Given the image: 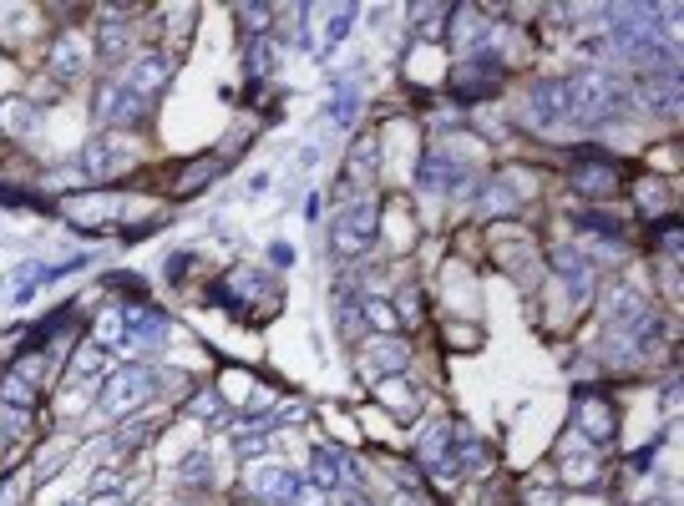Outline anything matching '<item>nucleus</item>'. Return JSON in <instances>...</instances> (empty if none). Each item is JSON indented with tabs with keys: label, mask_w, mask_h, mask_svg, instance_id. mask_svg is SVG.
Segmentation results:
<instances>
[{
	"label": "nucleus",
	"mask_w": 684,
	"mask_h": 506,
	"mask_svg": "<svg viewBox=\"0 0 684 506\" xmlns=\"http://www.w3.org/2000/svg\"><path fill=\"white\" fill-rule=\"evenodd\" d=\"M269 264H274V269H289V264H294V243H269Z\"/></svg>",
	"instance_id": "48"
},
{
	"label": "nucleus",
	"mask_w": 684,
	"mask_h": 506,
	"mask_svg": "<svg viewBox=\"0 0 684 506\" xmlns=\"http://www.w3.org/2000/svg\"><path fill=\"white\" fill-rule=\"evenodd\" d=\"M563 476L573 481V486H588V481H598V461H593V446L578 436V431H568L563 436Z\"/></svg>",
	"instance_id": "23"
},
{
	"label": "nucleus",
	"mask_w": 684,
	"mask_h": 506,
	"mask_svg": "<svg viewBox=\"0 0 684 506\" xmlns=\"http://www.w3.org/2000/svg\"><path fill=\"white\" fill-rule=\"evenodd\" d=\"M188 269H193V253H173V259H168V279H173V284H178Z\"/></svg>",
	"instance_id": "49"
},
{
	"label": "nucleus",
	"mask_w": 684,
	"mask_h": 506,
	"mask_svg": "<svg viewBox=\"0 0 684 506\" xmlns=\"http://www.w3.org/2000/svg\"><path fill=\"white\" fill-rule=\"evenodd\" d=\"M107 284H112V289H127V294H132V304H137V299H142V294H147V284H142V279H137V274H112V279H107Z\"/></svg>",
	"instance_id": "47"
},
{
	"label": "nucleus",
	"mask_w": 684,
	"mask_h": 506,
	"mask_svg": "<svg viewBox=\"0 0 684 506\" xmlns=\"http://www.w3.org/2000/svg\"><path fill=\"white\" fill-rule=\"evenodd\" d=\"M127 46H132V21H127V11H102V21H97V51H102L107 61H117Z\"/></svg>",
	"instance_id": "25"
},
{
	"label": "nucleus",
	"mask_w": 684,
	"mask_h": 506,
	"mask_svg": "<svg viewBox=\"0 0 684 506\" xmlns=\"http://www.w3.org/2000/svg\"><path fill=\"white\" fill-rule=\"evenodd\" d=\"M350 117H355V97L345 92V97L335 102V122H350Z\"/></svg>",
	"instance_id": "50"
},
{
	"label": "nucleus",
	"mask_w": 684,
	"mask_h": 506,
	"mask_svg": "<svg viewBox=\"0 0 684 506\" xmlns=\"http://www.w3.org/2000/svg\"><path fill=\"white\" fill-rule=\"evenodd\" d=\"M654 309H649V299L634 289V284H614L603 294V324L608 329H629V324H644Z\"/></svg>",
	"instance_id": "14"
},
{
	"label": "nucleus",
	"mask_w": 684,
	"mask_h": 506,
	"mask_svg": "<svg viewBox=\"0 0 684 506\" xmlns=\"http://www.w3.org/2000/svg\"><path fill=\"white\" fill-rule=\"evenodd\" d=\"M61 213H66L76 228H102V223H117V218H122V198H117V193H82V198H66Z\"/></svg>",
	"instance_id": "15"
},
{
	"label": "nucleus",
	"mask_w": 684,
	"mask_h": 506,
	"mask_svg": "<svg viewBox=\"0 0 684 506\" xmlns=\"http://www.w3.org/2000/svg\"><path fill=\"white\" fill-rule=\"evenodd\" d=\"M451 441H456V431L446 426V420H436V426L421 436V446H416V461L431 471V476H441V481H451V471H446V456H451Z\"/></svg>",
	"instance_id": "22"
},
{
	"label": "nucleus",
	"mask_w": 684,
	"mask_h": 506,
	"mask_svg": "<svg viewBox=\"0 0 684 506\" xmlns=\"http://www.w3.org/2000/svg\"><path fill=\"white\" fill-rule=\"evenodd\" d=\"M132 340H127V329H122V314L117 309H107L102 319H97V350H127Z\"/></svg>",
	"instance_id": "35"
},
{
	"label": "nucleus",
	"mask_w": 684,
	"mask_h": 506,
	"mask_svg": "<svg viewBox=\"0 0 684 506\" xmlns=\"http://www.w3.org/2000/svg\"><path fill=\"white\" fill-rule=\"evenodd\" d=\"M183 410H188V420H203V426H218V420L228 415V405H223L218 390H193V395L183 400Z\"/></svg>",
	"instance_id": "30"
},
{
	"label": "nucleus",
	"mask_w": 684,
	"mask_h": 506,
	"mask_svg": "<svg viewBox=\"0 0 684 506\" xmlns=\"http://www.w3.org/2000/svg\"><path fill=\"white\" fill-rule=\"evenodd\" d=\"M218 173H223V157H198V162H188L183 173H178V183H173V198H193V193L213 188Z\"/></svg>",
	"instance_id": "27"
},
{
	"label": "nucleus",
	"mask_w": 684,
	"mask_h": 506,
	"mask_svg": "<svg viewBox=\"0 0 684 506\" xmlns=\"http://www.w3.org/2000/svg\"><path fill=\"white\" fill-rule=\"evenodd\" d=\"M360 314H365L380 334H396V329H401V314L391 309V299H365V304H360Z\"/></svg>",
	"instance_id": "39"
},
{
	"label": "nucleus",
	"mask_w": 684,
	"mask_h": 506,
	"mask_svg": "<svg viewBox=\"0 0 684 506\" xmlns=\"http://www.w3.org/2000/svg\"><path fill=\"white\" fill-rule=\"evenodd\" d=\"M132 162V147L122 142V132H102L97 142H87L82 147V178H92V183H107V178H117L122 167Z\"/></svg>",
	"instance_id": "11"
},
{
	"label": "nucleus",
	"mask_w": 684,
	"mask_h": 506,
	"mask_svg": "<svg viewBox=\"0 0 684 506\" xmlns=\"http://www.w3.org/2000/svg\"><path fill=\"white\" fill-rule=\"evenodd\" d=\"M117 314H122V329H127L132 345H152V340H163V334H168V314L158 304H147V299L117 304Z\"/></svg>",
	"instance_id": "16"
},
{
	"label": "nucleus",
	"mask_w": 684,
	"mask_h": 506,
	"mask_svg": "<svg viewBox=\"0 0 684 506\" xmlns=\"http://www.w3.org/2000/svg\"><path fill=\"white\" fill-rule=\"evenodd\" d=\"M375 400L386 405V410H396V415H416L421 410V390L411 385V380H401V375H386L375 385Z\"/></svg>",
	"instance_id": "26"
},
{
	"label": "nucleus",
	"mask_w": 684,
	"mask_h": 506,
	"mask_svg": "<svg viewBox=\"0 0 684 506\" xmlns=\"http://www.w3.org/2000/svg\"><path fill=\"white\" fill-rule=\"evenodd\" d=\"M375 167H380V142L375 137H360L345 157V188H370L375 183Z\"/></svg>",
	"instance_id": "24"
},
{
	"label": "nucleus",
	"mask_w": 684,
	"mask_h": 506,
	"mask_svg": "<svg viewBox=\"0 0 684 506\" xmlns=\"http://www.w3.org/2000/svg\"><path fill=\"white\" fill-rule=\"evenodd\" d=\"M325 16H330V26H325V41H320V51H335V46L345 41V31L355 26V6H330Z\"/></svg>",
	"instance_id": "38"
},
{
	"label": "nucleus",
	"mask_w": 684,
	"mask_h": 506,
	"mask_svg": "<svg viewBox=\"0 0 684 506\" xmlns=\"http://www.w3.org/2000/svg\"><path fill=\"white\" fill-rule=\"evenodd\" d=\"M639 97H644V107H649V112L674 117V112H679V97H684V87H679V71H644V81H639Z\"/></svg>",
	"instance_id": "18"
},
{
	"label": "nucleus",
	"mask_w": 684,
	"mask_h": 506,
	"mask_svg": "<svg viewBox=\"0 0 684 506\" xmlns=\"http://www.w3.org/2000/svg\"><path fill=\"white\" fill-rule=\"evenodd\" d=\"M568 188L593 198V203H608L619 188H624V167L603 152H578L573 157V173H568Z\"/></svg>",
	"instance_id": "5"
},
{
	"label": "nucleus",
	"mask_w": 684,
	"mask_h": 506,
	"mask_svg": "<svg viewBox=\"0 0 684 506\" xmlns=\"http://www.w3.org/2000/svg\"><path fill=\"white\" fill-rule=\"evenodd\" d=\"M178 481H183V486H208V481H213V461H208V456H188L183 471H178Z\"/></svg>",
	"instance_id": "42"
},
{
	"label": "nucleus",
	"mask_w": 684,
	"mask_h": 506,
	"mask_svg": "<svg viewBox=\"0 0 684 506\" xmlns=\"http://www.w3.org/2000/svg\"><path fill=\"white\" fill-rule=\"evenodd\" d=\"M634 203H639L644 218H669V213H674V193H669L659 178H639V183H634Z\"/></svg>",
	"instance_id": "28"
},
{
	"label": "nucleus",
	"mask_w": 684,
	"mask_h": 506,
	"mask_svg": "<svg viewBox=\"0 0 684 506\" xmlns=\"http://www.w3.org/2000/svg\"><path fill=\"white\" fill-rule=\"evenodd\" d=\"M446 471H451V481H456V476H487V471H492L487 441H477V436H456V441H451V456H446Z\"/></svg>",
	"instance_id": "19"
},
{
	"label": "nucleus",
	"mask_w": 684,
	"mask_h": 506,
	"mask_svg": "<svg viewBox=\"0 0 684 506\" xmlns=\"http://www.w3.org/2000/svg\"><path fill=\"white\" fill-rule=\"evenodd\" d=\"M107 491H117V471H102V476H97V496H107Z\"/></svg>",
	"instance_id": "51"
},
{
	"label": "nucleus",
	"mask_w": 684,
	"mask_h": 506,
	"mask_svg": "<svg viewBox=\"0 0 684 506\" xmlns=\"http://www.w3.org/2000/svg\"><path fill=\"white\" fill-rule=\"evenodd\" d=\"M168 76H173L168 51H142V56H132V66H127L117 81H122V87H127L137 102H147V107H152V97H163Z\"/></svg>",
	"instance_id": "10"
},
{
	"label": "nucleus",
	"mask_w": 684,
	"mask_h": 506,
	"mask_svg": "<svg viewBox=\"0 0 684 506\" xmlns=\"http://www.w3.org/2000/svg\"><path fill=\"white\" fill-rule=\"evenodd\" d=\"M310 481L330 496V491H345V486L355 481V466H350L335 446H315V451H310Z\"/></svg>",
	"instance_id": "17"
},
{
	"label": "nucleus",
	"mask_w": 684,
	"mask_h": 506,
	"mask_svg": "<svg viewBox=\"0 0 684 506\" xmlns=\"http://www.w3.org/2000/svg\"><path fill=\"white\" fill-rule=\"evenodd\" d=\"M46 61H51V71L61 76V81H76L87 66H92V46L82 41V31H56V41H51V51H46Z\"/></svg>",
	"instance_id": "13"
},
{
	"label": "nucleus",
	"mask_w": 684,
	"mask_h": 506,
	"mask_svg": "<svg viewBox=\"0 0 684 506\" xmlns=\"http://www.w3.org/2000/svg\"><path fill=\"white\" fill-rule=\"evenodd\" d=\"M87 506H122V496H117V491H107V496H92Z\"/></svg>",
	"instance_id": "52"
},
{
	"label": "nucleus",
	"mask_w": 684,
	"mask_h": 506,
	"mask_svg": "<svg viewBox=\"0 0 684 506\" xmlns=\"http://www.w3.org/2000/svg\"><path fill=\"white\" fill-rule=\"evenodd\" d=\"M0 506H11V491H6V486H0Z\"/></svg>",
	"instance_id": "53"
},
{
	"label": "nucleus",
	"mask_w": 684,
	"mask_h": 506,
	"mask_svg": "<svg viewBox=\"0 0 684 506\" xmlns=\"http://www.w3.org/2000/svg\"><path fill=\"white\" fill-rule=\"evenodd\" d=\"M97 375H107V350H97V345H82V350L71 355V385L97 380Z\"/></svg>",
	"instance_id": "32"
},
{
	"label": "nucleus",
	"mask_w": 684,
	"mask_h": 506,
	"mask_svg": "<svg viewBox=\"0 0 684 506\" xmlns=\"http://www.w3.org/2000/svg\"><path fill=\"white\" fill-rule=\"evenodd\" d=\"M421 183L431 188V193H462L467 183H472V173L456 157H446V152H431L426 157V167H421Z\"/></svg>",
	"instance_id": "20"
},
{
	"label": "nucleus",
	"mask_w": 684,
	"mask_h": 506,
	"mask_svg": "<svg viewBox=\"0 0 684 506\" xmlns=\"http://www.w3.org/2000/svg\"><path fill=\"white\" fill-rule=\"evenodd\" d=\"M92 117L102 122V127H137L142 117H147V102H137L122 81L112 76V81H102L97 87V107H92Z\"/></svg>",
	"instance_id": "12"
},
{
	"label": "nucleus",
	"mask_w": 684,
	"mask_h": 506,
	"mask_svg": "<svg viewBox=\"0 0 684 506\" xmlns=\"http://www.w3.org/2000/svg\"><path fill=\"white\" fill-rule=\"evenodd\" d=\"M446 11H451V6H416V16H421V21H416V36H426V41L441 36V16H446Z\"/></svg>",
	"instance_id": "43"
},
{
	"label": "nucleus",
	"mask_w": 684,
	"mask_h": 506,
	"mask_svg": "<svg viewBox=\"0 0 684 506\" xmlns=\"http://www.w3.org/2000/svg\"><path fill=\"white\" fill-rule=\"evenodd\" d=\"M654 243L669 253V264H674V259H679V223H674V218H664V228L654 233Z\"/></svg>",
	"instance_id": "46"
},
{
	"label": "nucleus",
	"mask_w": 684,
	"mask_h": 506,
	"mask_svg": "<svg viewBox=\"0 0 684 506\" xmlns=\"http://www.w3.org/2000/svg\"><path fill=\"white\" fill-rule=\"evenodd\" d=\"M517 188H512V178H497V183H487V193H482V213L487 218H497V213H512L517 208Z\"/></svg>",
	"instance_id": "33"
},
{
	"label": "nucleus",
	"mask_w": 684,
	"mask_h": 506,
	"mask_svg": "<svg viewBox=\"0 0 684 506\" xmlns=\"http://www.w3.org/2000/svg\"><path fill=\"white\" fill-rule=\"evenodd\" d=\"M375 233H380V203H375V198H350V203L335 213V228H330L335 259H340V264L360 259V253L375 243Z\"/></svg>",
	"instance_id": "3"
},
{
	"label": "nucleus",
	"mask_w": 684,
	"mask_h": 506,
	"mask_svg": "<svg viewBox=\"0 0 684 506\" xmlns=\"http://www.w3.org/2000/svg\"><path fill=\"white\" fill-rule=\"evenodd\" d=\"M244 491L264 506H325V491L310 476H294L289 466H254Z\"/></svg>",
	"instance_id": "2"
},
{
	"label": "nucleus",
	"mask_w": 684,
	"mask_h": 506,
	"mask_svg": "<svg viewBox=\"0 0 684 506\" xmlns=\"http://www.w3.org/2000/svg\"><path fill=\"white\" fill-rule=\"evenodd\" d=\"M31 102H6V107H0V132H26L31 127Z\"/></svg>",
	"instance_id": "41"
},
{
	"label": "nucleus",
	"mask_w": 684,
	"mask_h": 506,
	"mask_svg": "<svg viewBox=\"0 0 684 506\" xmlns=\"http://www.w3.org/2000/svg\"><path fill=\"white\" fill-rule=\"evenodd\" d=\"M41 375H46V355L26 350L6 365V375H0V405H11V410H36L41 400Z\"/></svg>",
	"instance_id": "6"
},
{
	"label": "nucleus",
	"mask_w": 684,
	"mask_h": 506,
	"mask_svg": "<svg viewBox=\"0 0 684 506\" xmlns=\"http://www.w3.org/2000/svg\"><path fill=\"white\" fill-rule=\"evenodd\" d=\"M234 16H239V31H244L249 41H264L269 26H274V6H239Z\"/></svg>",
	"instance_id": "34"
},
{
	"label": "nucleus",
	"mask_w": 684,
	"mask_h": 506,
	"mask_svg": "<svg viewBox=\"0 0 684 506\" xmlns=\"http://www.w3.org/2000/svg\"><path fill=\"white\" fill-rule=\"evenodd\" d=\"M522 122H527L532 132H543V137H553V132H563V127H568V87H563L558 76L538 81V87L527 92Z\"/></svg>",
	"instance_id": "7"
},
{
	"label": "nucleus",
	"mask_w": 684,
	"mask_h": 506,
	"mask_svg": "<svg viewBox=\"0 0 684 506\" xmlns=\"http://www.w3.org/2000/svg\"><path fill=\"white\" fill-rule=\"evenodd\" d=\"M502 76H507V66H502V56H492V51H472L467 61H456L451 66V76H446V92L456 97V102H482V97H492L497 87H502Z\"/></svg>",
	"instance_id": "4"
},
{
	"label": "nucleus",
	"mask_w": 684,
	"mask_h": 506,
	"mask_svg": "<svg viewBox=\"0 0 684 506\" xmlns=\"http://www.w3.org/2000/svg\"><path fill=\"white\" fill-rule=\"evenodd\" d=\"M152 436H158V420H152V415H137V420H127V426L112 436V446L127 456V451H137V446H147Z\"/></svg>",
	"instance_id": "31"
},
{
	"label": "nucleus",
	"mask_w": 684,
	"mask_h": 506,
	"mask_svg": "<svg viewBox=\"0 0 684 506\" xmlns=\"http://www.w3.org/2000/svg\"><path fill=\"white\" fill-rule=\"evenodd\" d=\"M406 355H411V345L391 340V334H380V340L370 345V360H375L380 370H401V365H406Z\"/></svg>",
	"instance_id": "37"
},
{
	"label": "nucleus",
	"mask_w": 684,
	"mask_h": 506,
	"mask_svg": "<svg viewBox=\"0 0 684 506\" xmlns=\"http://www.w3.org/2000/svg\"><path fill=\"white\" fill-rule=\"evenodd\" d=\"M0 203H6V208H51L41 193H16V188H6V183H0Z\"/></svg>",
	"instance_id": "45"
},
{
	"label": "nucleus",
	"mask_w": 684,
	"mask_h": 506,
	"mask_svg": "<svg viewBox=\"0 0 684 506\" xmlns=\"http://www.w3.org/2000/svg\"><path fill=\"white\" fill-rule=\"evenodd\" d=\"M553 269L573 284V294H588V284H593V269H588V259H583V253L578 248H558L553 253Z\"/></svg>",
	"instance_id": "29"
},
{
	"label": "nucleus",
	"mask_w": 684,
	"mask_h": 506,
	"mask_svg": "<svg viewBox=\"0 0 684 506\" xmlns=\"http://www.w3.org/2000/svg\"><path fill=\"white\" fill-rule=\"evenodd\" d=\"M573 431L588 441V446H603V441H614V431H619V415H614V405H608V395L603 390H573Z\"/></svg>",
	"instance_id": "8"
},
{
	"label": "nucleus",
	"mask_w": 684,
	"mask_h": 506,
	"mask_svg": "<svg viewBox=\"0 0 684 506\" xmlns=\"http://www.w3.org/2000/svg\"><path fill=\"white\" fill-rule=\"evenodd\" d=\"M147 395H152V370H147V365H122V370H112L107 385H102V410H107L112 420H122V415H132L137 405H147Z\"/></svg>",
	"instance_id": "9"
},
{
	"label": "nucleus",
	"mask_w": 684,
	"mask_h": 506,
	"mask_svg": "<svg viewBox=\"0 0 684 506\" xmlns=\"http://www.w3.org/2000/svg\"><path fill=\"white\" fill-rule=\"evenodd\" d=\"M396 314H401V324L411 329V324H421V299H416V289H401L396 294Z\"/></svg>",
	"instance_id": "44"
},
{
	"label": "nucleus",
	"mask_w": 684,
	"mask_h": 506,
	"mask_svg": "<svg viewBox=\"0 0 684 506\" xmlns=\"http://www.w3.org/2000/svg\"><path fill=\"white\" fill-rule=\"evenodd\" d=\"M441 31H446V41H451L456 51H472V46L487 36V21H482V11H477V6H451Z\"/></svg>",
	"instance_id": "21"
},
{
	"label": "nucleus",
	"mask_w": 684,
	"mask_h": 506,
	"mask_svg": "<svg viewBox=\"0 0 684 506\" xmlns=\"http://www.w3.org/2000/svg\"><path fill=\"white\" fill-rule=\"evenodd\" d=\"M244 71H249V81H264V76L274 71V41H269V36H264V41H249Z\"/></svg>",
	"instance_id": "36"
},
{
	"label": "nucleus",
	"mask_w": 684,
	"mask_h": 506,
	"mask_svg": "<svg viewBox=\"0 0 684 506\" xmlns=\"http://www.w3.org/2000/svg\"><path fill=\"white\" fill-rule=\"evenodd\" d=\"M573 223H578V228H588V233H603V238H614V243L624 238V223H619L614 213H578Z\"/></svg>",
	"instance_id": "40"
},
{
	"label": "nucleus",
	"mask_w": 684,
	"mask_h": 506,
	"mask_svg": "<svg viewBox=\"0 0 684 506\" xmlns=\"http://www.w3.org/2000/svg\"><path fill=\"white\" fill-rule=\"evenodd\" d=\"M563 87H568V122L578 127H603L624 112V87L608 71H578Z\"/></svg>",
	"instance_id": "1"
}]
</instances>
